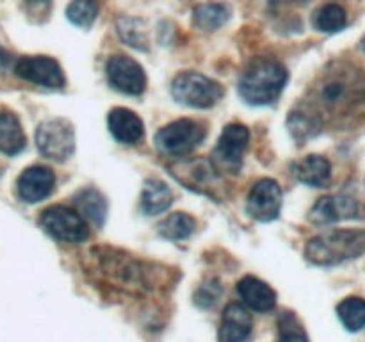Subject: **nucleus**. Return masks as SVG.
<instances>
[{"label":"nucleus","mask_w":365,"mask_h":342,"mask_svg":"<svg viewBox=\"0 0 365 342\" xmlns=\"http://www.w3.org/2000/svg\"><path fill=\"white\" fill-rule=\"evenodd\" d=\"M287 71L274 59H257L239 81V95L252 105H267L282 95Z\"/></svg>","instance_id":"obj_1"},{"label":"nucleus","mask_w":365,"mask_h":342,"mask_svg":"<svg viewBox=\"0 0 365 342\" xmlns=\"http://www.w3.org/2000/svg\"><path fill=\"white\" fill-rule=\"evenodd\" d=\"M317 100L327 110L341 113L365 102V73L349 66L327 71L317 88Z\"/></svg>","instance_id":"obj_2"},{"label":"nucleus","mask_w":365,"mask_h":342,"mask_svg":"<svg viewBox=\"0 0 365 342\" xmlns=\"http://www.w3.org/2000/svg\"><path fill=\"white\" fill-rule=\"evenodd\" d=\"M365 253V230H330L316 235L305 248V256L317 266H335Z\"/></svg>","instance_id":"obj_3"},{"label":"nucleus","mask_w":365,"mask_h":342,"mask_svg":"<svg viewBox=\"0 0 365 342\" xmlns=\"http://www.w3.org/2000/svg\"><path fill=\"white\" fill-rule=\"evenodd\" d=\"M175 100L195 109H209L216 105L223 96V88L212 78L196 71H185L178 75L171 86Z\"/></svg>","instance_id":"obj_4"},{"label":"nucleus","mask_w":365,"mask_h":342,"mask_svg":"<svg viewBox=\"0 0 365 342\" xmlns=\"http://www.w3.org/2000/svg\"><path fill=\"white\" fill-rule=\"evenodd\" d=\"M43 230L61 242H82L88 239L89 230L86 219L64 205H53L43 210L39 216Z\"/></svg>","instance_id":"obj_5"},{"label":"nucleus","mask_w":365,"mask_h":342,"mask_svg":"<svg viewBox=\"0 0 365 342\" xmlns=\"http://www.w3.org/2000/svg\"><path fill=\"white\" fill-rule=\"evenodd\" d=\"M36 145L46 159L63 162L75 150L73 128L63 118L43 121L36 130Z\"/></svg>","instance_id":"obj_6"},{"label":"nucleus","mask_w":365,"mask_h":342,"mask_svg":"<svg viewBox=\"0 0 365 342\" xmlns=\"http://www.w3.org/2000/svg\"><path fill=\"white\" fill-rule=\"evenodd\" d=\"M205 138V128L192 120H177L160 128L155 142L160 152L170 155H185L192 152Z\"/></svg>","instance_id":"obj_7"},{"label":"nucleus","mask_w":365,"mask_h":342,"mask_svg":"<svg viewBox=\"0 0 365 342\" xmlns=\"http://www.w3.org/2000/svg\"><path fill=\"white\" fill-rule=\"evenodd\" d=\"M250 132L245 125L232 123L225 127L216 150H214V166L217 170H227L230 173H237L241 167L242 157L248 148Z\"/></svg>","instance_id":"obj_8"},{"label":"nucleus","mask_w":365,"mask_h":342,"mask_svg":"<svg viewBox=\"0 0 365 342\" xmlns=\"http://www.w3.org/2000/svg\"><path fill=\"white\" fill-rule=\"evenodd\" d=\"M110 86L125 95H141L146 88V75L141 64L128 56H114L107 63Z\"/></svg>","instance_id":"obj_9"},{"label":"nucleus","mask_w":365,"mask_h":342,"mask_svg":"<svg viewBox=\"0 0 365 342\" xmlns=\"http://www.w3.org/2000/svg\"><path fill=\"white\" fill-rule=\"evenodd\" d=\"M14 71L24 81L43 86V88L59 89L66 82L59 63L45 56L21 57L16 63V66H14Z\"/></svg>","instance_id":"obj_10"},{"label":"nucleus","mask_w":365,"mask_h":342,"mask_svg":"<svg viewBox=\"0 0 365 342\" xmlns=\"http://www.w3.org/2000/svg\"><path fill=\"white\" fill-rule=\"evenodd\" d=\"M282 209V189L271 178H262L252 187L248 196V212L259 221L277 219Z\"/></svg>","instance_id":"obj_11"},{"label":"nucleus","mask_w":365,"mask_h":342,"mask_svg":"<svg viewBox=\"0 0 365 342\" xmlns=\"http://www.w3.org/2000/svg\"><path fill=\"white\" fill-rule=\"evenodd\" d=\"M216 167L207 159H191L185 162H178L171 166V173L177 180L184 182L185 187L195 189L198 192L210 195V185L217 182Z\"/></svg>","instance_id":"obj_12"},{"label":"nucleus","mask_w":365,"mask_h":342,"mask_svg":"<svg viewBox=\"0 0 365 342\" xmlns=\"http://www.w3.org/2000/svg\"><path fill=\"white\" fill-rule=\"evenodd\" d=\"M359 214V203L348 195L323 196L310 210V221L316 224H328L335 221L351 219Z\"/></svg>","instance_id":"obj_13"},{"label":"nucleus","mask_w":365,"mask_h":342,"mask_svg":"<svg viewBox=\"0 0 365 342\" xmlns=\"http://www.w3.org/2000/svg\"><path fill=\"white\" fill-rule=\"evenodd\" d=\"M56 185L53 171L45 166H32L25 170L18 178V195L24 202L38 203L48 198Z\"/></svg>","instance_id":"obj_14"},{"label":"nucleus","mask_w":365,"mask_h":342,"mask_svg":"<svg viewBox=\"0 0 365 342\" xmlns=\"http://www.w3.org/2000/svg\"><path fill=\"white\" fill-rule=\"evenodd\" d=\"M252 335V316L241 303L225 309L220 328V342H245Z\"/></svg>","instance_id":"obj_15"},{"label":"nucleus","mask_w":365,"mask_h":342,"mask_svg":"<svg viewBox=\"0 0 365 342\" xmlns=\"http://www.w3.org/2000/svg\"><path fill=\"white\" fill-rule=\"evenodd\" d=\"M107 123H109V130L114 135V139L125 142V145H135L138 141H141L143 134H145L141 118L132 113L130 109H123V107H116V109L110 110Z\"/></svg>","instance_id":"obj_16"},{"label":"nucleus","mask_w":365,"mask_h":342,"mask_svg":"<svg viewBox=\"0 0 365 342\" xmlns=\"http://www.w3.org/2000/svg\"><path fill=\"white\" fill-rule=\"evenodd\" d=\"M237 292L245 305H248L252 310H257V312H267L277 305L274 291L259 278L245 276L237 284Z\"/></svg>","instance_id":"obj_17"},{"label":"nucleus","mask_w":365,"mask_h":342,"mask_svg":"<svg viewBox=\"0 0 365 342\" xmlns=\"http://www.w3.org/2000/svg\"><path fill=\"white\" fill-rule=\"evenodd\" d=\"M294 177L312 187H324L331 178V164L321 155H309L292 166Z\"/></svg>","instance_id":"obj_18"},{"label":"nucleus","mask_w":365,"mask_h":342,"mask_svg":"<svg viewBox=\"0 0 365 342\" xmlns=\"http://www.w3.org/2000/svg\"><path fill=\"white\" fill-rule=\"evenodd\" d=\"M25 139L18 118L11 113H0V152L16 155L25 148Z\"/></svg>","instance_id":"obj_19"},{"label":"nucleus","mask_w":365,"mask_h":342,"mask_svg":"<svg viewBox=\"0 0 365 342\" xmlns=\"http://www.w3.org/2000/svg\"><path fill=\"white\" fill-rule=\"evenodd\" d=\"M77 212L84 219L91 221L96 227H102L107 217V202L96 189H84L75 196Z\"/></svg>","instance_id":"obj_20"},{"label":"nucleus","mask_w":365,"mask_h":342,"mask_svg":"<svg viewBox=\"0 0 365 342\" xmlns=\"http://www.w3.org/2000/svg\"><path fill=\"white\" fill-rule=\"evenodd\" d=\"M173 202V195H171L170 187L160 180H146L145 189L141 195V209L143 212L150 214H160L168 210V207Z\"/></svg>","instance_id":"obj_21"},{"label":"nucleus","mask_w":365,"mask_h":342,"mask_svg":"<svg viewBox=\"0 0 365 342\" xmlns=\"http://www.w3.org/2000/svg\"><path fill=\"white\" fill-rule=\"evenodd\" d=\"M228 16L230 11L223 4H203L195 9L192 24L202 31H216L228 20Z\"/></svg>","instance_id":"obj_22"},{"label":"nucleus","mask_w":365,"mask_h":342,"mask_svg":"<svg viewBox=\"0 0 365 342\" xmlns=\"http://www.w3.org/2000/svg\"><path fill=\"white\" fill-rule=\"evenodd\" d=\"M196 221L185 212H175L168 216L166 219L160 221L159 232L163 237L171 239V241H182L187 239L195 232Z\"/></svg>","instance_id":"obj_23"},{"label":"nucleus","mask_w":365,"mask_h":342,"mask_svg":"<svg viewBox=\"0 0 365 342\" xmlns=\"http://www.w3.org/2000/svg\"><path fill=\"white\" fill-rule=\"evenodd\" d=\"M348 24V14L337 4L323 6L314 14V25L321 32H339Z\"/></svg>","instance_id":"obj_24"},{"label":"nucleus","mask_w":365,"mask_h":342,"mask_svg":"<svg viewBox=\"0 0 365 342\" xmlns=\"http://www.w3.org/2000/svg\"><path fill=\"white\" fill-rule=\"evenodd\" d=\"M339 319L349 331H359L365 328V299L346 298L337 306Z\"/></svg>","instance_id":"obj_25"},{"label":"nucleus","mask_w":365,"mask_h":342,"mask_svg":"<svg viewBox=\"0 0 365 342\" xmlns=\"http://www.w3.org/2000/svg\"><path fill=\"white\" fill-rule=\"evenodd\" d=\"M66 16L77 27L88 28L98 16V4L95 0H73L68 6Z\"/></svg>","instance_id":"obj_26"},{"label":"nucleus","mask_w":365,"mask_h":342,"mask_svg":"<svg viewBox=\"0 0 365 342\" xmlns=\"http://www.w3.org/2000/svg\"><path fill=\"white\" fill-rule=\"evenodd\" d=\"M278 342H309L305 330L292 314H284L280 317V338Z\"/></svg>","instance_id":"obj_27"},{"label":"nucleus","mask_w":365,"mask_h":342,"mask_svg":"<svg viewBox=\"0 0 365 342\" xmlns=\"http://www.w3.org/2000/svg\"><path fill=\"white\" fill-rule=\"evenodd\" d=\"M298 0H271V6H285V4H294ZM299 2H305V0H299Z\"/></svg>","instance_id":"obj_28"},{"label":"nucleus","mask_w":365,"mask_h":342,"mask_svg":"<svg viewBox=\"0 0 365 342\" xmlns=\"http://www.w3.org/2000/svg\"><path fill=\"white\" fill-rule=\"evenodd\" d=\"M27 2H34V4H41V2H46V0H27Z\"/></svg>","instance_id":"obj_29"}]
</instances>
